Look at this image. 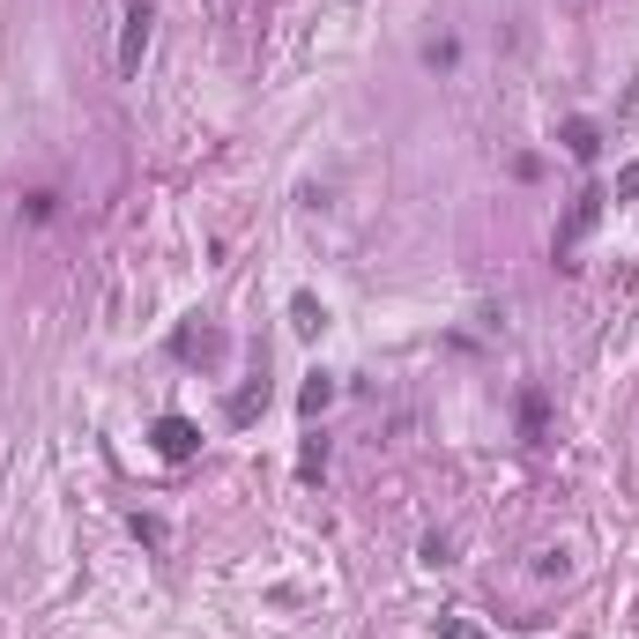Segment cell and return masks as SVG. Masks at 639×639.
I'll list each match as a JSON object with an SVG mask.
<instances>
[{"label": "cell", "mask_w": 639, "mask_h": 639, "mask_svg": "<svg viewBox=\"0 0 639 639\" xmlns=\"http://www.w3.org/2000/svg\"><path fill=\"white\" fill-rule=\"evenodd\" d=\"M149 446H157L164 462H194V454H201V431L186 425V417H157V425H149Z\"/></svg>", "instance_id": "cell-3"}, {"label": "cell", "mask_w": 639, "mask_h": 639, "mask_svg": "<svg viewBox=\"0 0 639 639\" xmlns=\"http://www.w3.org/2000/svg\"><path fill=\"white\" fill-rule=\"evenodd\" d=\"M602 201H610V194H602V186H588V194H573V209H565V223H557V254H573V246H580V238H588V231H595V216H602Z\"/></svg>", "instance_id": "cell-2"}, {"label": "cell", "mask_w": 639, "mask_h": 639, "mask_svg": "<svg viewBox=\"0 0 639 639\" xmlns=\"http://www.w3.org/2000/svg\"><path fill=\"white\" fill-rule=\"evenodd\" d=\"M439 639H483V632H476L469 617H439Z\"/></svg>", "instance_id": "cell-6"}, {"label": "cell", "mask_w": 639, "mask_h": 639, "mask_svg": "<svg viewBox=\"0 0 639 639\" xmlns=\"http://www.w3.org/2000/svg\"><path fill=\"white\" fill-rule=\"evenodd\" d=\"M639 194V164H625V179H617V201H632Z\"/></svg>", "instance_id": "cell-7"}, {"label": "cell", "mask_w": 639, "mask_h": 639, "mask_svg": "<svg viewBox=\"0 0 639 639\" xmlns=\"http://www.w3.org/2000/svg\"><path fill=\"white\" fill-rule=\"evenodd\" d=\"M328 402H335V380H328V372H312V386L298 394V409H305V417H320Z\"/></svg>", "instance_id": "cell-4"}, {"label": "cell", "mask_w": 639, "mask_h": 639, "mask_svg": "<svg viewBox=\"0 0 639 639\" xmlns=\"http://www.w3.org/2000/svg\"><path fill=\"white\" fill-rule=\"evenodd\" d=\"M142 52H149V0H120V52H112V67L142 75Z\"/></svg>", "instance_id": "cell-1"}, {"label": "cell", "mask_w": 639, "mask_h": 639, "mask_svg": "<svg viewBox=\"0 0 639 639\" xmlns=\"http://www.w3.org/2000/svg\"><path fill=\"white\" fill-rule=\"evenodd\" d=\"M565 149H573V157L588 164V157H595L602 142H595V127H588V120H573V127H565Z\"/></svg>", "instance_id": "cell-5"}]
</instances>
